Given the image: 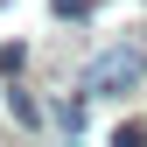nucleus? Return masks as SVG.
Returning a JSON list of instances; mask_svg holds the SVG:
<instances>
[{
    "label": "nucleus",
    "instance_id": "3",
    "mask_svg": "<svg viewBox=\"0 0 147 147\" xmlns=\"http://www.w3.org/2000/svg\"><path fill=\"white\" fill-rule=\"evenodd\" d=\"M56 126H63V133H84V105L63 98V105H56Z\"/></svg>",
    "mask_w": 147,
    "mask_h": 147
},
{
    "label": "nucleus",
    "instance_id": "2",
    "mask_svg": "<svg viewBox=\"0 0 147 147\" xmlns=\"http://www.w3.org/2000/svg\"><path fill=\"white\" fill-rule=\"evenodd\" d=\"M7 112H14V119H21V126H42V119H49V112H42V105H35V98H28V91H21V84H7Z\"/></svg>",
    "mask_w": 147,
    "mask_h": 147
},
{
    "label": "nucleus",
    "instance_id": "1",
    "mask_svg": "<svg viewBox=\"0 0 147 147\" xmlns=\"http://www.w3.org/2000/svg\"><path fill=\"white\" fill-rule=\"evenodd\" d=\"M140 77H147V42H119V49H105V56H91L84 98H119V91H133Z\"/></svg>",
    "mask_w": 147,
    "mask_h": 147
},
{
    "label": "nucleus",
    "instance_id": "6",
    "mask_svg": "<svg viewBox=\"0 0 147 147\" xmlns=\"http://www.w3.org/2000/svg\"><path fill=\"white\" fill-rule=\"evenodd\" d=\"M0 7H7V0H0Z\"/></svg>",
    "mask_w": 147,
    "mask_h": 147
},
{
    "label": "nucleus",
    "instance_id": "5",
    "mask_svg": "<svg viewBox=\"0 0 147 147\" xmlns=\"http://www.w3.org/2000/svg\"><path fill=\"white\" fill-rule=\"evenodd\" d=\"M49 7H56L63 21H84V14H91V0H49Z\"/></svg>",
    "mask_w": 147,
    "mask_h": 147
},
{
    "label": "nucleus",
    "instance_id": "4",
    "mask_svg": "<svg viewBox=\"0 0 147 147\" xmlns=\"http://www.w3.org/2000/svg\"><path fill=\"white\" fill-rule=\"evenodd\" d=\"M21 63H28V49H21V42H7V49H0V77H14Z\"/></svg>",
    "mask_w": 147,
    "mask_h": 147
}]
</instances>
